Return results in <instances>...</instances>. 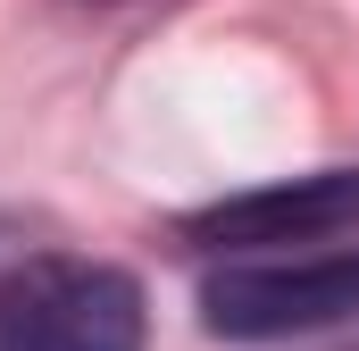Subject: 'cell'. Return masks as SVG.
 <instances>
[{
    "instance_id": "6da1fadb",
    "label": "cell",
    "mask_w": 359,
    "mask_h": 351,
    "mask_svg": "<svg viewBox=\"0 0 359 351\" xmlns=\"http://www.w3.org/2000/svg\"><path fill=\"white\" fill-rule=\"evenodd\" d=\"M142 284L109 260H34L0 267V351H142Z\"/></svg>"
},
{
    "instance_id": "7a4b0ae2",
    "label": "cell",
    "mask_w": 359,
    "mask_h": 351,
    "mask_svg": "<svg viewBox=\"0 0 359 351\" xmlns=\"http://www.w3.org/2000/svg\"><path fill=\"white\" fill-rule=\"evenodd\" d=\"M201 318L226 343H284V335L359 318V251H292V260L217 267L201 284Z\"/></svg>"
},
{
    "instance_id": "3957f363",
    "label": "cell",
    "mask_w": 359,
    "mask_h": 351,
    "mask_svg": "<svg viewBox=\"0 0 359 351\" xmlns=\"http://www.w3.org/2000/svg\"><path fill=\"white\" fill-rule=\"evenodd\" d=\"M351 226H359V168H326L268 184V192H234V201L201 209L184 234L209 251H284V243H334Z\"/></svg>"
}]
</instances>
